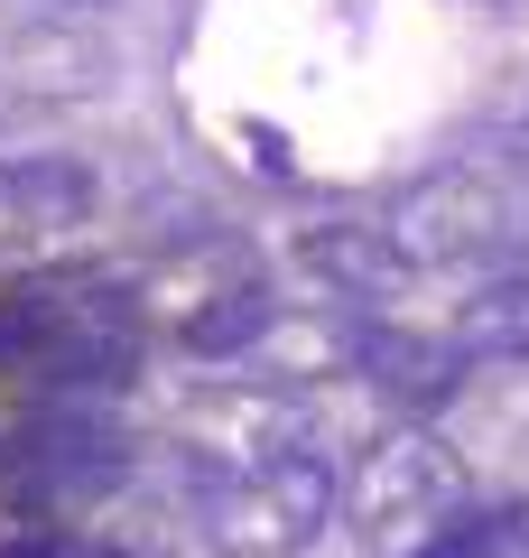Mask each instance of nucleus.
<instances>
[{"label": "nucleus", "instance_id": "obj_1", "mask_svg": "<svg viewBox=\"0 0 529 558\" xmlns=\"http://www.w3.org/2000/svg\"><path fill=\"white\" fill-rule=\"evenodd\" d=\"M344 512L362 539H381L391 558H418L436 531H446L455 512H465V457H455L436 428H391V438L362 447V465H353L344 484Z\"/></svg>", "mask_w": 529, "mask_h": 558}, {"label": "nucleus", "instance_id": "obj_2", "mask_svg": "<svg viewBox=\"0 0 529 558\" xmlns=\"http://www.w3.org/2000/svg\"><path fill=\"white\" fill-rule=\"evenodd\" d=\"M0 354L57 391H121L139 381V326L112 299H65V289H10L0 299Z\"/></svg>", "mask_w": 529, "mask_h": 558}, {"label": "nucleus", "instance_id": "obj_3", "mask_svg": "<svg viewBox=\"0 0 529 558\" xmlns=\"http://www.w3.org/2000/svg\"><path fill=\"white\" fill-rule=\"evenodd\" d=\"M334 502H344L334 457L297 447V457H270L260 475H233L214 494H196V512H205V549L214 558H297L325 539Z\"/></svg>", "mask_w": 529, "mask_h": 558}, {"label": "nucleus", "instance_id": "obj_4", "mask_svg": "<svg viewBox=\"0 0 529 558\" xmlns=\"http://www.w3.org/2000/svg\"><path fill=\"white\" fill-rule=\"evenodd\" d=\"M381 223H391V242L409 252V270H455V260L502 252V242L520 233V205H510L502 168L446 159V168H428V178H418Z\"/></svg>", "mask_w": 529, "mask_h": 558}, {"label": "nucleus", "instance_id": "obj_5", "mask_svg": "<svg viewBox=\"0 0 529 558\" xmlns=\"http://www.w3.org/2000/svg\"><path fill=\"white\" fill-rule=\"evenodd\" d=\"M131 475V438H121V418L84 410V400H57V410H38L10 438V457H0V484L10 494H38V502H94L112 494V484Z\"/></svg>", "mask_w": 529, "mask_h": 558}, {"label": "nucleus", "instance_id": "obj_6", "mask_svg": "<svg viewBox=\"0 0 529 558\" xmlns=\"http://www.w3.org/2000/svg\"><path fill=\"white\" fill-rule=\"evenodd\" d=\"M297 447H307V410L279 400V391H260V381L205 391L196 410L176 418V457H186L196 494H214V484H233V475H260L270 457H297Z\"/></svg>", "mask_w": 529, "mask_h": 558}, {"label": "nucleus", "instance_id": "obj_7", "mask_svg": "<svg viewBox=\"0 0 529 558\" xmlns=\"http://www.w3.org/2000/svg\"><path fill=\"white\" fill-rule=\"evenodd\" d=\"M102 205L94 168L65 159V149H20V159H0V242H65L84 233Z\"/></svg>", "mask_w": 529, "mask_h": 558}, {"label": "nucleus", "instance_id": "obj_8", "mask_svg": "<svg viewBox=\"0 0 529 558\" xmlns=\"http://www.w3.org/2000/svg\"><path fill=\"white\" fill-rule=\"evenodd\" d=\"M297 270L307 279H325L334 299H362V307H381V299H409V252L391 242V223H372V215H334V223H307L297 233Z\"/></svg>", "mask_w": 529, "mask_h": 558}, {"label": "nucleus", "instance_id": "obj_9", "mask_svg": "<svg viewBox=\"0 0 529 558\" xmlns=\"http://www.w3.org/2000/svg\"><path fill=\"white\" fill-rule=\"evenodd\" d=\"M0 75H10V94H38V102H84V94H102L112 57H102V38H94V28L38 20V28H20V38L0 47Z\"/></svg>", "mask_w": 529, "mask_h": 558}, {"label": "nucleus", "instance_id": "obj_10", "mask_svg": "<svg viewBox=\"0 0 529 558\" xmlns=\"http://www.w3.org/2000/svg\"><path fill=\"white\" fill-rule=\"evenodd\" d=\"M362 373L381 381V391L399 400V410H436V400L455 391V344H428V336H399V326H372L362 336Z\"/></svg>", "mask_w": 529, "mask_h": 558}, {"label": "nucleus", "instance_id": "obj_11", "mask_svg": "<svg viewBox=\"0 0 529 558\" xmlns=\"http://www.w3.org/2000/svg\"><path fill=\"white\" fill-rule=\"evenodd\" d=\"M270 289L260 279H233V289H214L205 307H186V354H205V363H251V344L270 336Z\"/></svg>", "mask_w": 529, "mask_h": 558}, {"label": "nucleus", "instance_id": "obj_12", "mask_svg": "<svg viewBox=\"0 0 529 558\" xmlns=\"http://www.w3.org/2000/svg\"><path fill=\"white\" fill-rule=\"evenodd\" d=\"M455 344L465 354H492V363H529V270H502L483 279L455 317Z\"/></svg>", "mask_w": 529, "mask_h": 558}, {"label": "nucleus", "instance_id": "obj_13", "mask_svg": "<svg viewBox=\"0 0 529 558\" xmlns=\"http://www.w3.org/2000/svg\"><path fill=\"white\" fill-rule=\"evenodd\" d=\"M418 558H529V502H502V512H455Z\"/></svg>", "mask_w": 529, "mask_h": 558}, {"label": "nucleus", "instance_id": "obj_14", "mask_svg": "<svg viewBox=\"0 0 529 558\" xmlns=\"http://www.w3.org/2000/svg\"><path fill=\"white\" fill-rule=\"evenodd\" d=\"M28 10H47V20H84L94 0H28Z\"/></svg>", "mask_w": 529, "mask_h": 558}, {"label": "nucleus", "instance_id": "obj_15", "mask_svg": "<svg viewBox=\"0 0 529 558\" xmlns=\"http://www.w3.org/2000/svg\"><path fill=\"white\" fill-rule=\"evenodd\" d=\"M520 131H529V102H520Z\"/></svg>", "mask_w": 529, "mask_h": 558}]
</instances>
